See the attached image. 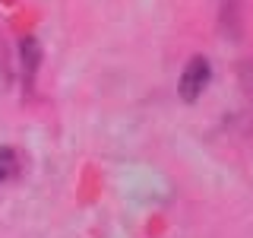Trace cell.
Instances as JSON below:
<instances>
[{
    "mask_svg": "<svg viewBox=\"0 0 253 238\" xmlns=\"http://www.w3.org/2000/svg\"><path fill=\"white\" fill-rule=\"evenodd\" d=\"M19 51H22V76H26V86H32L35 83V70H38V58H42L38 42L35 38H22Z\"/></svg>",
    "mask_w": 253,
    "mask_h": 238,
    "instance_id": "cell-2",
    "label": "cell"
},
{
    "mask_svg": "<svg viewBox=\"0 0 253 238\" xmlns=\"http://www.w3.org/2000/svg\"><path fill=\"white\" fill-rule=\"evenodd\" d=\"M16 169H19V159H16V149L10 146H0V187L6 184V181L16 175Z\"/></svg>",
    "mask_w": 253,
    "mask_h": 238,
    "instance_id": "cell-3",
    "label": "cell"
},
{
    "mask_svg": "<svg viewBox=\"0 0 253 238\" xmlns=\"http://www.w3.org/2000/svg\"><path fill=\"white\" fill-rule=\"evenodd\" d=\"M209 79H212V67H209V60L200 58V54H196V58H190V60H187V67H184V73H180V83H177L180 99L193 105V102L206 92Z\"/></svg>",
    "mask_w": 253,
    "mask_h": 238,
    "instance_id": "cell-1",
    "label": "cell"
}]
</instances>
